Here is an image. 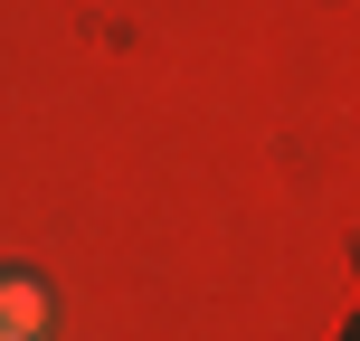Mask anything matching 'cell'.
I'll return each instance as SVG.
<instances>
[{"label": "cell", "mask_w": 360, "mask_h": 341, "mask_svg": "<svg viewBox=\"0 0 360 341\" xmlns=\"http://www.w3.org/2000/svg\"><path fill=\"white\" fill-rule=\"evenodd\" d=\"M48 332V285L29 266H0V341H38Z\"/></svg>", "instance_id": "6da1fadb"}, {"label": "cell", "mask_w": 360, "mask_h": 341, "mask_svg": "<svg viewBox=\"0 0 360 341\" xmlns=\"http://www.w3.org/2000/svg\"><path fill=\"white\" fill-rule=\"evenodd\" d=\"M38 341H48V332H38Z\"/></svg>", "instance_id": "7a4b0ae2"}]
</instances>
